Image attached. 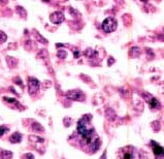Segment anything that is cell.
Instances as JSON below:
<instances>
[{
  "mask_svg": "<svg viewBox=\"0 0 164 159\" xmlns=\"http://www.w3.org/2000/svg\"><path fill=\"white\" fill-rule=\"evenodd\" d=\"M91 121H92V115H90V114L84 115L79 120L78 128H76L82 142H84L86 145H89V146L97 139V136H96L95 133V129L92 126Z\"/></svg>",
  "mask_w": 164,
  "mask_h": 159,
  "instance_id": "6da1fadb",
  "label": "cell"
},
{
  "mask_svg": "<svg viewBox=\"0 0 164 159\" xmlns=\"http://www.w3.org/2000/svg\"><path fill=\"white\" fill-rule=\"evenodd\" d=\"M140 152L132 146H126L119 150V155L121 159H141Z\"/></svg>",
  "mask_w": 164,
  "mask_h": 159,
  "instance_id": "7a4b0ae2",
  "label": "cell"
},
{
  "mask_svg": "<svg viewBox=\"0 0 164 159\" xmlns=\"http://www.w3.org/2000/svg\"><path fill=\"white\" fill-rule=\"evenodd\" d=\"M141 96L146 100V102L149 105V107H151V109H154V111H155V109H160L161 103H160V101L155 96H153L152 94L149 93V92H142Z\"/></svg>",
  "mask_w": 164,
  "mask_h": 159,
  "instance_id": "3957f363",
  "label": "cell"
},
{
  "mask_svg": "<svg viewBox=\"0 0 164 159\" xmlns=\"http://www.w3.org/2000/svg\"><path fill=\"white\" fill-rule=\"evenodd\" d=\"M118 27V22L115 18L113 17H108L106 18L104 21L102 22V25H101V28L104 32L106 33H110V32H114L115 30Z\"/></svg>",
  "mask_w": 164,
  "mask_h": 159,
  "instance_id": "277c9868",
  "label": "cell"
},
{
  "mask_svg": "<svg viewBox=\"0 0 164 159\" xmlns=\"http://www.w3.org/2000/svg\"><path fill=\"white\" fill-rule=\"evenodd\" d=\"M66 98L70 100H74V101H84L86 99V96L83 91L79 90V89H75V90H69L65 93Z\"/></svg>",
  "mask_w": 164,
  "mask_h": 159,
  "instance_id": "5b68a950",
  "label": "cell"
},
{
  "mask_svg": "<svg viewBox=\"0 0 164 159\" xmlns=\"http://www.w3.org/2000/svg\"><path fill=\"white\" fill-rule=\"evenodd\" d=\"M40 88V82L36 77H30L28 79V91H29V94L33 95V94L37 93Z\"/></svg>",
  "mask_w": 164,
  "mask_h": 159,
  "instance_id": "8992f818",
  "label": "cell"
},
{
  "mask_svg": "<svg viewBox=\"0 0 164 159\" xmlns=\"http://www.w3.org/2000/svg\"><path fill=\"white\" fill-rule=\"evenodd\" d=\"M150 143L156 159H164V148L160 146L158 143H156L155 141H151Z\"/></svg>",
  "mask_w": 164,
  "mask_h": 159,
  "instance_id": "52a82bcc",
  "label": "cell"
},
{
  "mask_svg": "<svg viewBox=\"0 0 164 159\" xmlns=\"http://www.w3.org/2000/svg\"><path fill=\"white\" fill-rule=\"evenodd\" d=\"M64 20L65 17L61 11H54L50 15V21L54 24H61L62 22H64Z\"/></svg>",
  "mask_w": 164,
  "mask_h": 159,
  "instance_id": "ba28073f",
  "label": "cell"
},
{
  "mask_svg": "<svg viewBox=\"0 0 164 159\" xmlns=\"http://www.w3.org/2000/svg\"><path fill=\"white\" fill-rule=\"evenodd\" d=\"M100 147H101V141L99 137H97V139L90 145V151H91L92 153H96L98 150H99V148Z\"/></svg>",
  "mask_w": 164,
  "mask_h": 159,
  "instance_id": "9c48e42d",
  "label": "cell"
},
{
  "mask_svg": "<svg viewBox=\"0 0 164 159\" xmlns=\"http://www.w3.org/2000/svg\"><path fill=\"white\" fill-rule=\"evenodd\" d=\"M9 142L12 144H19L22 142V134L20 132H15L9 136Z\"/></svg>",
  "mask_w": 164,
  "mask_h": 159,
  "instance_id": "30bf717a",
  "label": "cell"
},
{
  "mask_svg": "<svg viewBox=\"0 0 164 159\" xmlns=\"http://www.w3.org/2000/svg\"><path fill=\"white\" fill-rule=\"evenodd\" d=\"M140 48L138 47H132V48L129 50V56L132 57V58H136L140 55Z\"/></svg>",
  "mask_w": 164,
  "mask_h": 159,
  "instance_id": "8fae6325",
  "label": "cell"
},
{
  "mask_svg": "<svg viewBox=\"0 0 164 159\" xmlns=\"http://www.w3.org/2000/svg\"><path fill=\"white\" fill-rule=\"evenodd\" d=\"M29 141L33 144H39V145H41V143H43L44 139L36 135H29Z\"/></svg>",
  "mask_w": 164,
  "mask_h": 159,
  "instance_id": "7c38bea8",
  "label": "cell"
},
{
  "mask_svg": "<svg viewBox=\"0 0 164 159\" xmlns=\"http://www.w3.org/2000/svg\"><path fill=\"white\" fill-rule=\"evenodd\" d=\"M84 55L87 57V58H89V59H91V58H94V57L96 56V52L93 50V49H91V48H88L86 51H85Z\"/></svg>",
  "mask_w": 164,
  "mask_h": 159,
  "instance_id": "4fadbf2b",
  "label": "cell"
},
{
  "mask_svg": "<svg viewBox=\"0 0 164 159\" xmlns=\"http://www.w3.org/2000/svg\"><path fill=\"white\" fill-rule=\"evenodd\" d=\"M32 129H33V131H36V132H42L43 131L42 126L37 122L32 123Z\"/></svg>",
  "mask_w": 164,
  "mask_h": 159,
  "instance_id": "5bb4252c",
  "label": "cell"
},
{
  "mask_svg": "<svg viewBox=\"0 0 164 159\" xmlns=\"http://www.w3.org/2000/svg\"><path fill=\"white\" fill-rule=\"evenodd\" d=\"M16 9H17V13L21 16V18H26V17H27V13H26V9L24 8V7L17 6Z\"/></svg>",
  "mask_w": 164,
  "mask_h": 159,
  "instance_id": "9a60e30c",
  "label": "cell"
},
{
  "mask_svg": "<svg viewBox=\"0 0 164 159\" xmlns=\"http://www.w3.org/2000/svg\"><path fill=\"white\" fill-rule=\"evenodd\" d=\"M13 153L10 151H2L1 152V159H12Z\"/></svg>",
  "mask_w": 164,
  "mask_h": 159,
  "instance_id": "2e32d148",
  "label": "cell"
},
{
  "mask_svg": "<svg viewBox=\"0 0 164 159\" xmlns=\"http://www.w3.org/2000/svg\"><path fill=\"white\" fill-rule=\"evenodd\" d=\"M33 32L36 34V36H35V37H36V39L39 41V43H44V45H47V43H48V40H47L46 38H43L42 35H40V34L36 31V30H33Z\"/></svg>",
  "mask_w": 164,
  "mask_h": 159,
  "instance_id": "e0dca14e",
  "label": "cell"
},
{
  "mask_svg": "<svg viewBox=\"0 0 164 159\" xmlns=\"http://www.w3.org/2000/svg\"><path fill=\"white\" fill-rule=\"evenodd\" d=\"M3 99L5 100V101H7V103H12V105H19V107H21L20 103H19L18 100H16L15 98H10V97H3Z\"/></svg>",
  "mask_w": 164,
  "mask_h": 159,
  "instance_id": "ac0fdd59",
  "label": "cell"
},
{
  "mask_svg": "<svg viewBox=\"0 0 164 159\" xmlns=\"http://www.w3.org/2000/svg\"><path fill=\"white\" fill-rule=\"evenodd\" d=\"M57 57L60 58V59H65V58L67 57V52L65 50H58Z\"/></svg>",
  "mask_w": 164,
  "mask_h": 159,
  "instance_id": "d6986e66",
  "label": "cell"
},
{
  "mask_svg": "<svg viewBox=\"0 0 164 159\" xmlns=\"http://www.w3.org/2000/svg\"><path fill=\"white\" fill-rule=\"evenodd\" d=\"M6 39H7V35L3 31H1V30H0V43H5V41H6Z\"/></svg>",
  "mask_w": 164,
  "mask_h": 159,
  "instance_id": "ffe728a7",
  "label": "cell"
},
{
  "mask_svg": "<svg viewBox=\"0 0 164 159\" xmlns=\"http://www.w3.org/2000/svg\"><path fill=\"white\" fill-rule=\"evenodd\" d=\"M8 130H9V128L7 127V126H4V125H3V126H0V136H2L4 133H6Z\"/></svg>",
  "mask_w": 164,
  "mask_h": 159,
  "instance_id": "44dd1931",
  "label": "cell"
},
{
  "mask_svg": "<svg viewBox=\"0 0 164 159\" xmlns=\"http://www.w3.org/2000/svg\"><path fill=\"white\" fill-rule=\"evenodd\" d=\"M14 82H15V83H17V84H19L21 87H22V88H23V83H22V81H21V79H20V77H15V79H14Z\"/></svg>",
  "mask_w": 164,
  "mask_h": 159,
  "instance_id": "7402d4cb",
  "label": "cell"
},
{
  "mask_svg": "<svg viewBox=\"0 0 164 159\" xmlns=\"http://www.w3.org/2000/svg\"><path fill=\"white\" fill-rule=\"evenodd\" d=\"M23 157L25 159H34V156H33V154H31V153H26Z\"/></svg>",
  "mask_w": 164,
  "mask_h": 159,
  "instance_id": "603a6c76",
  "label": "cell"
},
{
  "mask_svg": "<svg viewBox=\"0 0 164 159\" xmlns=\"http://www.w3.org/2000/svg\"><path fill=\"white\" fill-rule=\"evenodd\" d=\"M114 63H115V59L113 58V57H109V58H108V66L113 65Z\"/></svg>",
  "mask_w": 164,
  "mask_h": 159,
  "instance_id": "cb8c5ba5",
  "label": "cell"
},
{
  "mask_svg": "<svg viewBox=\"0 0 164 159\" xmlns=\"http://www.w3.org/2000/svg\"><path fill=\"white\" fill-rule=\"evenodd\" d=\"M73 56H74V58H79V57H80V52H79L78 50H75L74 52H73Z\"/></svg>",
  "mask_w": 164,
  "mask_h": 159,
  "instance_id": "d4e9b609",
  "label": "cell"
},
{
  "mask_svg": "<svg viewBox=\"0 0 164 159\" xmlns=\"http://www.w3.org/2000/svg\"><path fill=\"white\" fill-rule=\"evenodd\" d=\"M105 152H106V151H105ZM103 153V155H102V156H101V158L100 159H105V154H106V153Z\"/></svg>",
  "mask_w": 164,
  "mask_h": 159,
  "instance_id": "484cf974",
  "label": "cell"
}]
</instances>
